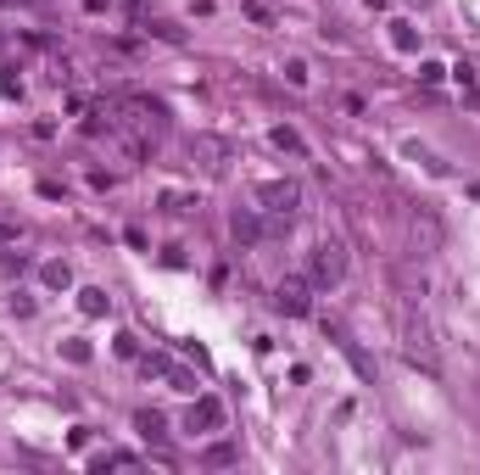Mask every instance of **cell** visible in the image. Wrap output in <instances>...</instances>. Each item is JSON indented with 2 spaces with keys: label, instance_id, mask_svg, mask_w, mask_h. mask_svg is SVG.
Segmentation results:
<instances>
[{
  "label": "cell",
  "instance_id": "4fadbf2b",
  "mask_svg": "<svg viewBox=\"0 0 480 475\" xmlns=\"http://www.w3.org/2000/svg\"><path fill=\"white\" fill-rule=\"evenodd\" d=\"M62 352H67V358H73V364H90V347H84V341H67Z\"/></svg>",
  "mask_w": 480,
  "mask_h": 475
},
{
  "label": "cell",
  "instance_id": "7a4b0ae2",
  "mask_svg": "<svg viewBox=\"0 0 480 475\" xmlns=\"http://www.w3.org/2000/svg\"><path fill=\"white\" fill-rule=\"evenodd\" d=\"M257 202L268 207L274 218H290V213H296V185H285V179H268V185L257 190Z\"/></svg>",
  "mask_w": 480,
  "mask_h": 475
},
{
  "label": "cell",
  "instance_id": "5b68a950",
  "mask_svg": "<svg viewBox=\"0 0 480 475\" xmlns=\"http://www.w3.org/2000/svg\"><path fill=\"white\" fill-rule=\"evenodd\" d=\"M106 302H112V297H106V291H96V285H90V291H78V307H84L90 319H101V313H106Z\"/></svg>",
  "mask_w": 480,
  "mask_h": 475
},
{
  "label": "cell",
  "instance_id": "6da1fadb",
  "mask_svg": "<svg viewBox=\"0 0 480 475\" xmlns=\"http://www.w3.org/2000/svg\"><path fill=\"white\" fill-rule=\"evenodd\" d=\"M341 274H347V252L335 240H324L319 252H313V285H335Z\"/></svg>",
  "mask_w": 480,
  "mask_h": 475
},
{
  "label": "cell",
  "instance_id": "8fae6325",
  "mask_svg": "<svg viewBox=\"0 0 480 475\" xmlns=\"http://www.w3.org/2000/svg\"><path fill=\"white\" fill-rule=\"evenodd\" d=\"M419 78H424V84H441L447 68H441V62H419Z\"/></svg>",
  "mask_w": 480,
  "mask_h": 475
},
{
  "label": "cell",
  "instance_id": "5bb4252c",
  "mask_svg": "<svg viewBox=\"0 0 480 475\" xmlns=\"http://www.w3.org/2000/svg\"><path fill=\"white\" fill-rule=\"evenodd\" d=\"M235 235H240V240H257V218H235Z\"/></svg>",
  "mask_w": 480,
  "mask_h": 475
},
{
  "label": "cell",
  "instance_id": "3957f363",
  "mask_svg": "<svg viewBox=\"0 0 480 475\" xmlns=\"http://www.w3.org/2000/svg\"><path fill=\"white\" fill-rule=\"evenodd\" d=\"M190 431H224V403L218 397H195V408L185 414Z\"/></svg>",
  "mask_w": 480,
  "mask_h": 475
},
{
  "label": "cell",
  "instance_id": "8992f818",
  "mask_svg": "<svg viewBox=\"0 0 480 475\" xmlns=\"http://www.w3.org/2000/svg\"><path fill=\"white\" fill-rule=\"evenodd\" d=\"M391 45H397V51H419V34H414V23H391Z\"/></svg>",
  "mask_w": 480,
  "mask_h": 475
},
{
  "label": "cell",
  "instance_id": "277c9868",
  "mask_svg": "<svg viewBox=\"0 0 480 475\" xmlns=\"http://www.w3.org/2000/svg\"><path fill=\"white\" fill-rule=\"evenodd\" d=\"M274 307L280 313H307V280H280V291H274Z\"/></svg>",
  "mask_w": 480,
  "mask_h": 475
},
{
  "label": "cell",
  "instance_id": "52a82bcc",
  "mask_svg": "<svg viewBox=\"0 0 480 475\" xmlns=\"http://www.w3.org/2000/svg\"><path fill=\"white\" fill-rule=\"evenodd\" d=\"M274 145L290 151V157H302V135H296V129H274Z\"/></svg>",
  "mask_w": 480,
  "mask_h": 475
},
{
  "label": "cell",
  "instance_id": "9c48e42d",
  "mask_svg": "<svg viewBox=\"0 0 480 475\" xmlns=\"http://www.w3.org/2000/svg\"><path fill=\"white\" fill-rule=\"evenodd\" d=\"M235 459H240V453H235L229 441H218V447H207V464H235Z\"/></svg>",
  "mask_w": 480,
  "mask_h": 475
},
{
  "label": "cell",
  "instance_id": "30bf717a",
  "mask_svg": "<svg viewBox=\"0 0 480 475\" xmlns=\"http://www.w3.org/2000/svg\"><path fill=\"white\" fill-rule=\"evenodd\" d=\"M240 11H246V17H252V23H262V29H268V23H274V17H268V6H257V0H240Z\"/></svg>",
  "mask_w": 480,
  "mask_h": 475
},
{
  "label": "cell",
  "instance_id": "7c38bea8",
  "mask_svg": "<svg viewBox=\"0 0 480 475\" xmlns=\"http://www.w3.org/2000/svg\"><path fill=\"white\" fill-rule=\"evenodd\" d=\"M140 431L157 441V436H162V414H140Z\"/></svg>",
  "mask_w": 480,
  "mask_h": 475
},
{
  "label": "cell",
  "instance_id": "ba28073f",
  "mask_svg": "<svg viewBox=\"0 0 480 475\" xmlns=\"http://www.w3.org/2000/svg\"><path fill=\"white\" fill-rule=\"evenodd\" d=\"M39 280H45V285H67L73 274H67V263H45V269H39Z\"/></svg>",
  "mask_w": 480,
  "mask_h": 475
}]
</instances>
